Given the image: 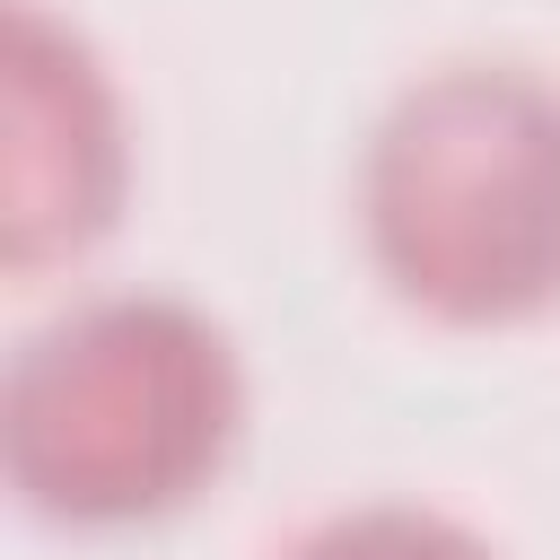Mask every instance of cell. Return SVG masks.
<instances>
[{"label": "cell", "instance_id": "1", "mask_svg": "<svg viewBox=\"0 0 560 560\" xmlns=\"http://www.w3.org/2000/svg\"><path fill=\"white\" fill-rule=\"evenodd\" d=\"M245 438V359L184 289H96L44 315L0 376V472L61 534L184 516Z\"/></svg>", "mask_w": 560, "mask_h": 560}, {"label": "cell", "instance_id": "2", "mask_svg": "<svg viewBox=\"0 0 560 560\" xmlns=\"http://www.w3.org/2000/svg\"><path fill=\"white\" fill-rule=\"evenodd\" d=\"M368 271L446 332L560 306V79L534 61H438L385 96L359 149Z\"/></svg>", "mask_w": 560, "mask_h": 560}, {"label": "cell", "instance_id": "3", "mask_svg": "<svg viewBox=\"0 0 560 560\" xmlns=\"http://www.w3.org/2000/svg\"><path fill=\"white\" fill-rule=\"evenodd\" d=\"M0 262L44 280L96 254L131 192V122L105 52L44 0H9L0 35Z\"/></svg>", "mask_w": 560, "mask_h": 560}, {"label": "cell", "instance_id": "4", "mask_svg": "<svg viewBox=\"0 0 560 560\" xmlns=\"http://www.w3.org/2000/svg\"><path fill=\"white\" fill-rule=\"evenodd\" d=\"M280 560H499V542L420 499H359L315 516Z\"/></svg>", "mask_w": 560, "mask_h": 560}]
</instances>
